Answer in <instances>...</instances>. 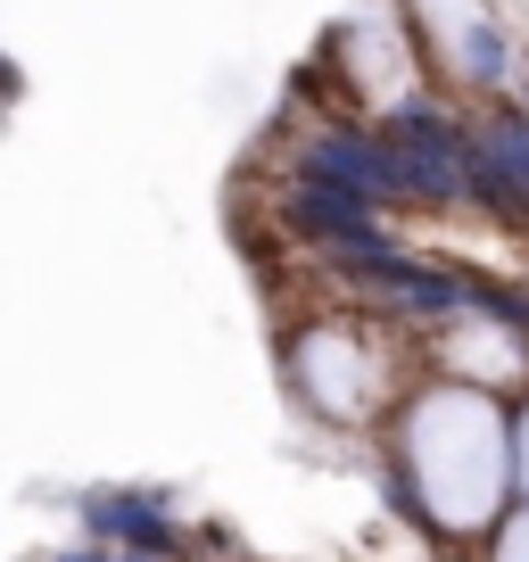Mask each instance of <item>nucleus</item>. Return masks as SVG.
<instances>
[{"mask_svg":"<svg viewBox=\"0 0 529 562\" xmlns=\"http://www.w3.org/2000/svg\"><path fill=\"white\" fill-rule=\"evenodd\" d=\"M414 447H423V496L447 513L455 529H472L480 513L505 488V430L480 397H430V414L414 422Z\"/></svg>","mask_w":529,"mask_h":562,"instance_id":"1","label":"nucleus"},{"mask_svg":"<svg viewBox=\"0 0 529 562\" xmlns=\"http://www.w3.org/2000/svg\"><path fill=\"white\" fill-rule=\"evenodd\" d=\"M513 562H529V529H521V538H513Z\"/></svg>","mask_w":529,"mask_h":562,"instance_id":"2","label":"nucleus"}]
</instances>
